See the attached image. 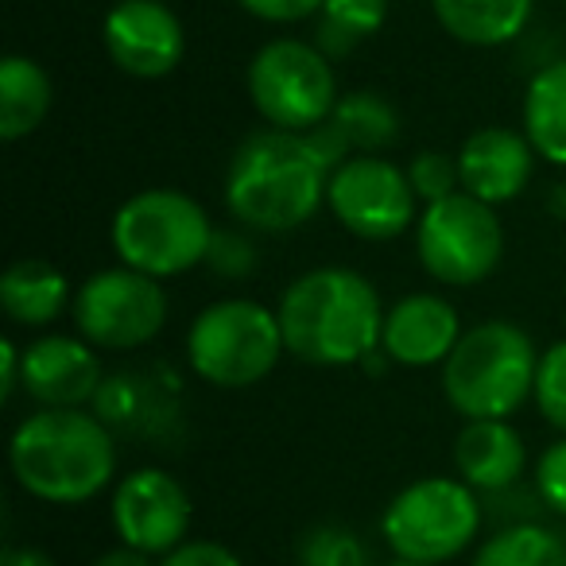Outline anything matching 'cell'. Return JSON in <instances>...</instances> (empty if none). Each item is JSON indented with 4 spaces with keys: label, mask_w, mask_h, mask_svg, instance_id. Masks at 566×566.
<instances>
[{
    "label": "cell",
    "mask_w": 566,
    "mask_h": 566,
    "mask_svg": "<svg viewBox=\"0 0 566 566\" xmlns=\"http://www.w3.org/2000/svg\"><path fill=\"white\" fill-rule=\"evenodd\" d=\"M275 315L287 354L318 369L361 365L380 346L385 331L377 287L361 272L338 264L295 275Z\"/></svg>",
    "instance_id": "2"
},
{
    "label": "cell",
    "mask_w": 566,
    "mask_h": 566,
    "mask_svg": "<svg viewBox=\"0 0 566 566\" xmlns=\"http://www.w3.org/2000/svg\"><path fill=\"white\" fill-rule=\"evenodd\" d=\"M539 354L516 323H478L442 361V392L462 419H512L535 392Z\"/></svg>",
    "instance_id": "4"
},
{
    "label": "cell",
    "mask_w": 566,
    "mask_h": 566,
    "mask_svg": "<svg viewBox=\"0 0 566 566\" xmlns=\"http://www.w3.org/2000/svg\"><path fill=\"white\" fill-rule=\"evenodd\" d=\"M563 4H566V0H563Z\"/></svg>",
    "instance_id": "37"
},
{
    "label": "cell",
    "mask_w": 566,
    "mask_h": 566,
    "mask_svg": "<svg viewBox=\"0 0 566 566\" xmlns=\"http://www.w3.org/2000/svg\"><path fill=\"white\" fill-rule=\"evenodd\" d=\"M295 566H373V551L354 527L315 524L295 543Z\"/></svg>",
    "instance_id": "26"
},
{
    "label": "cell",
    "mask_w": 566,
    "mask_h": 566,
    "mask_svg": "<svg viewBox=\"0 0 566 566\" xmlns=\"http://www.w3.org/2000/svg\"><path fill=\"white\" fill-rule=\"evenodd\" d=\"M535 148L516 128L489 125L465 136L458 148V171H462V190L489 206H504L524 195L535 171Z\"/></svg>",
    "instance_id": "17"
},
{
    "label": "cell",
    "mask_w": 566,
    "mask_h": 566,
    "mask_svg": "<svg viewBox=\"0 0 566 566\" xmlns=\"http://www.w3.org/2000/svg\"><path fill=\"white\" fill-rule=\"evenodd\" d=\"M20 380H24V349L12 338L0 342V400L9 403L17 396Z\"/></svg>",
    "instance_id": "33"
},
{
    "label": "cell",
    "mask_w": 566,
    "mask_h": 566,
    "mask_svg": "<svg viewBox=\"0 0 566 566\" xmlns=\"http://www.w3.org/2000/svg\"><path fill=\"white\" fill-rule=\"evenodd\" d=\"M331 63L334 59L323 55L318 43H264L244 74L252 109L264 117L268 128H287V133H311V128L326 125L342 97Z\"/></svg>",
    "instance_id": "8"
},
{
    "label": "cell",
    "mask_w": 566,
    "mask_h": 566,
    "mask_svg": "<svg viewBox=\"0 0 566 566\" xmlns=\"http://www.w3.org/2000/svg\"><path fill=\"white\" fill-rule=\"evenodd\" d=\"M102 40L113 66L128 78H167L187 55V32L164 0H117L105 12Z\"/></svg>",
    "instance_id": "14"
},
{
    "label": "cell",
    "mask_w": 566,
    "mask_h": 566,
    "mask_svg": "<svg viewBox=\"0 0 566 566\" xmlns=\"http://www.w3.org/2000/svg\"><path fill=\"white\" fill-rule=\"evenodd\" d=\"M17 485L43 504H86L117 473V434L86 408H40L12 431Z\"/></svg>",
    "instance_id": "3"
},
{
    "label": "cell",
    "mask_w": 566,
    "mask_h": 566,
    "mask_svg": "<svg viewBox=\"0 0 566 566\" xmlns=\"http://www.w3.org/2000/svg\"><path fill=\"white\" fill-rule=\"evenodd\" d=\"M287 354L280 315L256 300H218L187 331L190 373L218 388H252Z\"/></svg>",
    "instance_id": "6"
},
{
    "label": "cell",
    "mask_w": 566,
    "mask_h": 566,
    "mask_svg": "<svg viewBox=\"0 0 566 566\" xmlns=\"http://www.w3.org/2000/svg\"><path fill=\"white\" fill-rule=\"evenodd\" d=\"M213 221L202 202L175 187H148L117 206L109 244L120 264L156 280H171L206 264L213 241Z\"/></svg>",
    "instance_id": "5"
},
{
    "label": "cell",
    "mask_w": 566,
    "mask_h": 566,
    "mask_svg": "<svg viewBox=\"0 0 566 566\" xmlns=\"http://www.w3.org/2000/svg\"><path fill=\"white\" fill-rule=\"evenodd\" d=\"M105 373L97 349L74 334H43L24 346V388L40 408H86L97 400Z\"/></svg>",
    "instance_id": "15"
},
{
    "label": "cell",
    "mask_w": 566,
    "mask_h": 566,
    "mask_svg": "<svg viewBox=\"0 0 566 566\" xmlns=\"http://www.w3.org/2000/svg\"><path fill=\"white\" fill-rule=\"evenodd\" d=\"M535 496L547 504L551 512L566 516V434L558 442H551L535 462Z\"/></svg>",
    "instance_id": "30"
},
{
    "label": "cell",
    "mask_w": 566,
    "mask_h": 566,
    "mask_svg": "<svg viewBox=\"0 0 566 566\" xmlns=\"http://www.w3.org/2000/svg\"><path fill=\"white\" fill-rule=\"evenodd\" d=\"M416 252L423 272L447 287H478L504 256V229L496 206L458 195L423 206L416 221Z\"/></svg>",
    "instance_id": "9"
},
{
    "label": "cell",
    "mask_w": 566,
    "mask_h": 566,
    "mask_svg": "<svg viewBox=\"0 0 566 566\" xmlns=\"http://www.w3.org/2000/svg\"><path fill=\"white\" fill-rule=\"evenodd\" d=\"M470 566H566V539L547 524H504L478 547Z\"/></svg>",
    "instance_id": "24"
},
{
    "label": "cell",
    "mask_w": 566,
    "mask_h": 566,
    "mask_svg": "<svg viewBox=\"0 0 566 566\" xmlns=\"http://www.w3.org/2000/svg\"><path fill=\"white\" fill-rule=\"evenodd\" d=\"M51 113V78L35 59H0V136L9 144L32 136Z\"/></svg>",
    "instance_id": "22"
},
{
    "label": "cell",
    "mask_w": 566,
    "mask_h": 566,
    "mask_svg": "<svg viewBox=\"0 0 566 566\" xmlns=\"http://www.w3.org/2000/svg\"><path fill=\"white\" fill-rule=\"evenodd\" d=\"M392 566H431V563H403V558H396Z\"/></svg>",
    "instance_id": "36"
},
{
    "label": "cell",
    "mask_w": 566,
    "mask_h": 566,
    "mask_svg": "<svg viewBox=\"0 0 566 566\" xmlns=\"http://www.w3.org/2000/svg\"><path fill=\"white\" fill-rule=\"evenodd\" d=\"M315 20H318L315 43L323 48V55L346 59L385 28L388 0H326Z\"/></svg>",
    "instance_id": "25"
},
{
    "label": "cell",
    "mask_w": 566,
    "mask_h": 566,
    "mask_svg": "<svg viewBox=\"0 0 566 566\" xmlns=\"http://www.w3.org/2000/svg\"><path fill=\"white\" fill-rule=\"evenodd\" d=\"M190 516H195V509H190L187 485L156 465H140V470L125 473L113 489V532L125 547H136L144 555L164 558L175 547H182L190 532Z\"/></svg>",
    "instance_id": "13"
},
{
    "label": "cell",
    "mask_w": 566,
    "mask_h": 566,
    "mask_svg": "<svg viewBox=\"0 0 566 566\" xmlns=\"http://www.w3.org/2000/svg\"><path fill=\"white\" fill-rule=\"evenodd\" d=\"M71 303V283L55 264L40 256H24L0 275V307L17 326L40 331L51 326Z\"/></svg>",
    "instance_id": "20"
},
{
    "label": "cell",
    "mask_w": 566,
    "mask_h": 566,
    "mask_svg": "<svg viewBox=\"0 0 566 566\" xmlns=\"http://www.w3.org/2000/svg\"><path fill=\"white\" fill-rule=\"evenodd\" d=\"M539 416L566 434V338L547 346L539 354V369H535V392H532Z\"/></svg>",
    "instance_id": "27"
},
{
    "label": "cell",
    "mask_w": 566,
    "mask_h": 566,
    "mask_svg": "<svg viewBox=\"0 0 566 566\" xmlns=\"http://www.w3.org/2000/svg\"><path fill=\"white\" fill-rule=\"evenodd\" d=\"M71 311L78 338H86L94 349L128 354L156 342V334L167 326V292L156 275L117 264L90 275Z\"/></svg>",
    "instance_id": "10"
},
{
    "label": "cell",
    "mask_w": 566,
    "mask_h": 566,
    "mask_svg": "<svg viewBox=\"0 0 566 566\" xmlns=\"http://www.w3.org/2000/svg\"><path fill=\"white\" fill-rule=\"evenodd\" d=\"M94 566H159L156 563V555H144V551H136V547H113V551H105L102 558H97Z\"/></svg>",
    "instance_id": "35"
},
{
    "label": "cell",
    "mask_w": 566,
    "mask_h": 566,
    "mask_svg": "<svg viewBox=\"0 0 566 566\" xmlns=\"http://www.w3.org/2000/svg\"><path fill=\"white\" fill-rule=\"evenodd\" d=\"M159 566H244V563L241 555H233V551L213 539H187L171 555L159 558Z\"/></svg>",
    "instance_id": "32"
},
{
    "label": "cell",
    "mask_w": 566,
    "mask_h": 566,
    "mask_svg": "<svg viewBox=\"0 0 566 566\" xmlns=\"http://www.w3.org/2000/svg\"><path fill=\"white\" fill-rule=\"evenodd\" d=\"M0 566H55V558L40 547H4L0 551Z\"/></svg>",
    "instance_id": "34"
},
{
    "label": "cell",
    "mask_w": 566,
    "mask_h": 566,
    "mask_svg": "<svg viewBox=\"0 0 566 566\" xmlns=\"http://www.w3.org/2000/svg\"><path fill=\"white\" fill-rule=\"evenodd\" d=\"M481 496L462 478H423L403 485L380 516L388 551L403 563L442 566L465 555L481 532Z\"/></svg>",
    "instance_id": "7"
},
{
    "label": "cell",
    "mask_w": 566,
    "mask_h": 566,
    "mask_svg": "<svg viewBox=\"0 0 566 566\" xmlns=\"http://www.w3.org/2000/svg\"><path fill=\"white\" fill-rule=\"evenodd\" d=\"M408 179L411 190L423 206L442 202V198L458 195L462 190V171H458V156L447 151H419L408 164Z\"/></svg>",
    "instance_id": "28"
},
{
    "label": "cell",
    "mask_w": 566,
    "mask_h": 566,
    "mask_svg": "<svg viewBox=\"0 0 566 566\" xmlns=\"http://www.w3.org/2000/svg\"><path fill=\"white\" fill-rule=\"evenodd\" d=\"M94 416L117 439L171 442L182 434V385L171 365H133L102 380Z\"/></svg>",
    "instance_id": "12"
},
{
    "label": "cell",
    "mask_w": 566,
    "mask_h": 566,
    "mask_svg": "<svg viewBox=\"0 0 566 566\" xmlns=\"http://www.w3.org/2000/svg\"><path fill=\"white\" fill-rule=\"evenodd\" d=\"M326 125L338 133V140L349 148V156H380L400 136V117H396L392 102L373 94V90L342 94Z\"/></svg>",
    "instance_id": "23"
},
{
    "label": "cell",
    "mask_w": 566,
    "mask_h": 566,
    "mask_svg": "<svg viewBox=\"0 0 566 566\" xmlns=\"http://www.w3.org/2000/svg\"><path fill=\"white\" fill-rule=\"evenodd\" d=\"M434 20L465 48H504L527 32L535 0H431Z\"/></svg>",
    "instance_id": "19"
},
{
    "label": "cell",
    "mask_w": 566,
    "mask_h": 566,
    "mask_svg": "<svg viewBox=\"0 0 566 566\" xmlns=\"http://www.w3.org/2000/svg\"><path fill=\"white\" fill-rule=\"evenodd\" d=\"M524 136L539 159L566 167V59H547L527 78Z\"/></svg>",
    "instance_id": "21"
},
{
    "label": "cell",
    "mask_w": 566,
    "mask_h": 566,
    "mask_svg": "<svg viewBox=\"0 0 566 566\" xmlns=\"http://www.w3.org/2000/svg\"><path fill=\"white\" fill-rule=\"evenodd\" d=\"M346 159L349 148L331 125L249 133L229 156L226 210L249 233H292L326 206L331 175Z\"/></svg>",
    "instance_id": "1"
},
{
    "label": "cell",
    "mask_w": 566,
    "mask_h": 566,
    "mask_svg": "<svg viewBox=\"0 0 566 566\" xmlns=\"http://www.w3.org/2000/svg\"><path fill=\"white\" fill-rule=\"evenodd\" d=\"M462 334L465 331L454 303H447L434 292H416L396 300L385 311L380 346L403 369H431V365H442L454 354Z\"/></svg>",
    "instance_id": "16"
},
{
    "label": "cell",
    "mask_w": 566,
    "mask_h": 566,
    "mask_svg": "<svg viewBox=\"0 0 566 566\" xmlns=\"http://www.w3.org/2000/svg\"><path fill=\"white\" fill-rule=\"evenodd\" d=\"M206 268L221 280H244V275L256 272V244L244 233H233V229H218L210 241V252H206Z\"/></svg>",
    "instance_id": "29"
},
{
    "label": "cell",
    "mask_w": 566,
    "mask_h": 566,
    "mask_svg": "<svg viewBox=\"0 0 566 566\" xmlns=\"http://www.w3.org/2000/svg\"><path fill=\"white\" fill-rule=\"evenodd\" d=\"M454 470L473 493H509L527 470V447L509 419H465L454 439Z\"/></svg>",
    "instance_id": "18"
},
{
    "label": "cell",
    "mask_w": 566,
    "mask_h": 566,
    "mask_svg": "<svg viewBox=\"0 0 566 566\" xmlns=\"http://www.w3.org/2000/svg\"><path fill=\"white\" fill-rule=\"evenodd\" d=\"M237 4L264 24H303L323 12L326 0H237Z\"/></svg>",
    "instance_id": "31"
},
{
    "label": "cell",
    "mask_w": 566,
    "mask_h": 566,
    "mask_svg": "<svg viewBox=\"0 0 566 566\" xmlns=\"http://www.w3.org/2000/svg\"><path fill=\"white\" fill-rule=\"evenodd\" d=\"M416 190L408 167L385 156H349L334 167L326 206L361 241H396L416 226Z\"/></svg>",
    "instance_id": "11"
}]
</instances>
